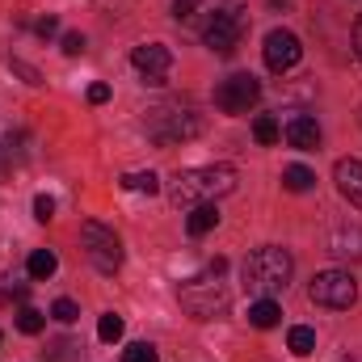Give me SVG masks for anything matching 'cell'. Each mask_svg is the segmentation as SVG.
I'll list each match as a JSON object with an SVG mask.
<instances>
[{
    "instance_id": "1",
    "label": "cell",
    "mask_w": 362,
    "mask_h": 362,
    "mask_svg": "<svg viewBox=\"0 0 362 362\" xmlns=\"http://www.w3.org/2000/svg\"><path fill=\"white\" fill-rule=\"evenodd\" d=\"M291 274H295L291 253L278 249V245H262V249H253V253L245 257V266H240V282H245L249 295H257V299H274L278 291H286Z\"/></svg>"
},
{
    "instance_id": "2",
    "label": "cell",
    "mask_w": 362,
    "mask_h": 362,
    "mask_svg": "<svg viewBox=\"0 0 362 362\" xmlns=\"http://www.w3.org/2000/svg\"><path fill=\"white\" fill-rule=\"evenodd\" d=\"M232 189H236V169L232 165H202V169L177 173L173 185H169V198H173V206H202V202H219Z\"/></svg>"
},
{
    "instance_id": "3",
    "label": "cell",
    "mask_w": 362,
    "mask_h": 362,
    "mask_svg": "<svg viewBox=\"0 0 362 362\" xmlns=\"http://www.w3.org/2000/svg\"><path fill=\"white\" fill-rule=\"evenodd\" d=\"M223 274H228V262L223 257H215L206 274H198V278H189V282H181V308L194 316V320H211V316H219L223 308H228V286H223Z\"/></svg>"
},
{
    "instance_id": "4",
    "label": "cell",
    "mask_w": 362,
    "mask_h": 362,
    "mask_svg": "<svg viewBox=\"0 0 362 362\" xmlns=\"http://www.w3.org/2000/svg\"><path fill=\"white\" fill-rule=\"evenodd\" d=\"M148 135L156 144H185L202 135V118L189 105H156L148 114Z\"/></svg>"
},
{
    "instance_id": "5",
    "label": "cell",
    "mask_w": 362,
    "mask_h": 362,
    "mask_svg": "<svg viewBox=\"0 0 362 362\" xmlns=\"http://www.w3.org/2000/svg\"><path fill=\"white\" fill-rule=\"evenodd\" d=\"M81 245H85V257L93 262L97 274H118V266H122V240H118L114 228H105L97 219L81 223Z\"/></svg>"
},
{
    "instance_id": "6",
    "label": "cell",
    "mask_w": 362,
    "mask_h": 362,
    "mask_svg": "<svg viewBox=\"0 0 362 362\" xmlns=\"http://www.w3.org/2000/svg\"><path fill=\"white\" fill-rule=\"evenodd\" d=\"M308 295H312V303H316V308L346 312V308H354V299H358V282H354L346 270H325V274H316V278H312Z\"/></svg>"
},
{
    "instance_id": "7",
    "label": "cell",
    "mask_w": 362,
    "mask_h": 362,
    "mask_svg": "<svg viewBox=\"0 0 362 362\" xmlns=\"http://www.w3.org/2000/svg\"><path fill=\"white\" fill-rule=\"evenodd\" d=\"M257 101H262V81L249 76V72H236V76L215 85V105L223 114H249Z\"/></svg>"
},
{
    "instance_id": "8",
    "label": "cell",
    "mask_w": 362,
    "mask_h": 362,
    "mask_svg": "<svg viewBox=\"0 0 362 362\" xmlns=\"http://www.w3.org/2000/svg\"><path fill=\"white\" fill-rule=\"evenodd\" d=\"M131 64H135V72L144 76V85L160 89V85L169 81V68H173V51H169L165 42H144V47H135V51H131Z\"/></svg>"
},
{
    "instance_id": "9",
    "label": "cell",
    "mask_w": 362,
    "mask_h": 362,
    "mask_svg": "<svg viewBox=\"0 0 362 362\" xmlns=\"http://www.w3.org/2000/svg\"><path fill=\"white\" fill-rule=\"evenodd\" d=\"M245 25H249V13L245 17H215L202 25V42L215 51V55H232L245 38Z\"/></svg>"
},
{
    "instance_id": "10",
    "label": "cell",
    "mask_w": 362,
    "mask_h": 362,
    "mask_svg": "<svg viewBox=\"0 0 362 362\" xmlns=\"http://www.w3.org/2000/svg\"><path fill=\"white\" fill-rule=\"evenodd\" d=\"M262 55H266V68L282 76V72H291V68L299 64L303 47H299V38H295L291 30H270V34H266V47H262Z\"/></svg>"
},
{
    "instance_id": "11",
    "label": "cell",
    "mask_w": 362,
    "mask_h": 362,
    "mask_svg": "<svg viewBox=\"0 0 362 362\" xmlns=\"http://www.w3.org/2000/svg\"><path fill=\"white\" fill-rule=\"evenodd\" d=\"M282 139H286L291 148H299V152H316V148H320V127H316L312 114H286Z\"/></svg>"
},
{
    "instance_id": "12",
    "label": "cell",
    "mask_w": 362,
    "mask_h": 362,
    "mask_svg": "<svg viewBox=\"0 0 362 362\" xmlns=\"http://www.w3.org/2000/svg\"><path fill=\"white\" fill-rule=\"evenodd\" d=\"M333 181H337L341 198H346L350 206H358V211H362V160H354V156L337 160V169H333Z\"/></svg>"
},
{
    "instance_id": "13",
    "label": "cell",
    "mask_w": 362,
    "mask_h": 362,
    "mask_svg": "<svg viewBox=\"0 0 362 362\" xmlns=\"http://www.w3.org/2000/svg\"><path fill=\"white\" fill-rule=\"evenodd\" d=\"M245 13H249L245 0H198V8H194L198 30H202L206 21H215V17H245Z\"/></svg>"
},
{
    "instance_id": "14",
    "label": "cell",
    "mask_w": 362,
    "mask_h": 362,
    "mask_svg": "<svg viewBox=\"0 0 362 362\" xmlns=\"http://www.w3.org/2000/svg\"><path fill=\"white\" fill-rule=\"evenodd\" d=\"M329 253L333 257H362V228H333L329 232Z\"/></svg>"
},
{
    "instance_id": "15",
    "label": "cell",
    "mask_w": 362,
    "mask_h": 362,
    "mask_svg": "<svg viewBox=\"0 0 362 362\" xmlns=\"http://www.w3.org/2000/svg\"><path fill=\"white\" fill-rule=\"evenodd\" d=\"M215 223H219V206L215 202L189 206V215H185V232L189 236H206V232H215Z\"/></svg>"
},
{
    "instance_id": "16",
    "label": "cell",
    "mask_w": 362,
    "mask_h": 362,
    "mask_svg": "<svg viewBox=\"0 0 362 362\" xmlns=\"http://www.w3.org/2000/svg\"><path fill=\"white\" fill-rule=\"evenodd\" d=\"M278 320H282V308H278L274 299H253V303H249V325H253V329H274Z\"/></svg>"
},
{
    "instance_id": "17",
    "label": "cell",
    "mask_w": 362,
    "mask_h": 362,
    "mask_svg": "<svg viewBox=\"0 0 362 362\" xmlns=\"http://www.w3.org/2000/svg\"><path fill=\"white\" fill-rule=\"evenodd\" d=\"M25 270H30L34 282H47L51 274L59 270V257H55L51 249H34V253H30V262H25Z\"/></svg>"
},
{
    "instance_id": "18",
    "label": "cell",
    "mask_w": 362,
    "mask_h": 362,
    "mask_svg": "<svg viewBox=\"0 0 362 362\" xmlns=\"http://www.w3.org/2000/svg\"><path fill=\"white\" fill-rule=\"evenodd\" d=\"M286 350H291V354H299V358H308V354L316 350V329H308V325H295V329L286 333Z\"/></svg>"
},
{
    "instance_id": "19",
    "label": "cell",
    "mask_w": 362,
    "mask_h": 362,
    "mask_svg": "<svg viewBox=\"0 0 362 362\" xmlns=\"http://www.w3.org/2000/svg\"><path fill=\"white\" fill-rule=\"evenodd\" d=\"M278 135H282V127H278V118H274V114H257V118H253V139H257L262 148L278 144Z\"/></svg>"
},
{
    "instance_id": "20",
    "label": "cell",
    "mask_w": 362,
    "mask_h": 362,
    "mask_svg": "<svg viewBox=\"0 0 362 362\" xmlns=\"http://www.w3.org/2000/svg\"><path fill=\"white\" fill-rule=\"evenodd\" d=\"M282 185H286L291 194H308V189L316 185V173H312V169H303V165H291V169L282 173Z\"/></svg>"
},
{
    "instance_id": "21",
    "label": "cell",
    "mask_w": 362,
    "mask_h": 362,
    "mask_svg": "<svg viewBox=\"0 0 362 362\" xmlns=\"http://www.w3.org/2000/svg\"><path fill=\"white\" fill-rule=\"evenodd\" d=\"M17 329H21L25 337H38V333L47 329V316H42L38 308H21V312H17Z\"/></svg>"
},
{
    "instance_id": "22",
    "label": "cell",
    "mask_w": 362,
    "mask_h": 362,
    "mask_svg": "<svg viewBox=\"0 0 362 362\" xmlns=\"http://www.w3.org/2000/svg\"><path fill=\"white\" fill-rule=\"evenodd\" d=\"M97 337H101L105 346L122 341V316H118V312H105V316L97 320Z\"/></svg>"
},
{
    "instance_id": "23",
    "label": "cell",
    "mask_w": 362,
    "mask_h": 362,
    "mask_svg": "<svg viewBox=\"0 0 362 362\" xmlns=\"http://www.w3.org/2000/svg\"><path fill=\"white\" fill-rule=\"evenodd\" d=\"M122 189H135V194H156L160 189V177L148 169V173H127L122 177Z\"/></svg>"
},
{
    "instance_id": "24",
    "label": "cell",
    "mask_w": 362,
    "mask_h": 362,
    "mask_svg": "<svg viewBox=\"0 0 362 362\" xmlns=\"http://www.w3.org/2000/svg\"><path fill=\"white\" fill-rule=\"evenodd\" d=\"M51 316H55L59 325H72V320L81 316V308H76L72 299H55V303H51Z\"/></svg>"
},
{
    "instance_id": "25",
    "label": "cell",
    "mask_w": 362,
    "mask_h": 362,
    "mask_svg": "<svg viewBox=\"0 0 362 362\" xmlns=\"http://www.w3.org/2000/svg\"><path fill=\"white\" fill-rule=\"evenodd\" d=\"M122 362H156V350H152L148 341H135V346L122 350Z\"/></svg>"
},
{
    "instance_id": "26",
    "label": "cell",
    "mask_w": 362,
    "mask_h": 362,
    "mask_svg": "<svg viewBox=\"0 0 362 362\" xmlns=\"http://www.w3.org/2000/svg\"><path fill=\"white\" fill-rule=\"evenodd\" d=\"M34 219H38V223H47V219H55V198H47V194H38V198H34Z\"/></svg>"
},
{
    "instance_id": "27",
    "label": "cell",
    "mask_w": 362,
    "mask_h": 362,
    "mask_svg": "<svg viewBox=\"0 0 362 362\" xmlns=\"http://www.w3.org/2000/svg\"><path fill=\"white\" fill-rule=\"evenodd\" d=\"M194 8H198V0H173V17H177V21H189Z\"/></svg>"
},
{
    "instance_id": "28",
    "label": "cell",
    "mask_w": 362,
    "mask_h": 362,
    "mask_svg": "<svg viewBox=\"0 0 362 362\" xmlns=\"http://www.w3.org/2000/svg\"><path fill=\"white\" fill-rule=\"evenodd\" d=\"M85 51V34H64V55H81Z\"/></svg>"
},
{
    "instance_id": "29",
    "label": "cell",
    "mask_w": 362,
    "mask_h": 362,
    "mask_svg": "<svg viewBox=\"0 0 362 362\" xmlns=\"http://www.w3.org/2000/svg\"><path fill=\"white\" fill-rule=\"evenodd\" d=\"M34 30H38V38H55V34H59V21H55V17H42Z\"/></svg>"
},
{
    "instance_id": "30",
    "label": "cell",
    "mask_w": 362,
    "mask_h": 362,
    "mask_svg": "<svg viewBox=\"0 0 362 362\" xmlns=\"http://www.w3.org/2000/svg\"><path fill=\"white\" fill-rule=\"evenodd\" d=\"M13 72H21V76H25V85H42V76H38L30 64H21V59H13Z\"/></svg>"
},
{
    "instance_id": "31",
    "label": "cell",
    "mask_w": 362,
    "mask_h": 362,
    "mask_svg": "<svg viewBox=\"0 0 362 362\" xmlns=\"http://www.w3.org/2000/svg\"><path fill=\"white\" fill-rule=\"evenodd\" d=\"M89 101L93 105H105L110 101V85H89Z\"/></svg>"
},
{
    "instance_id": "32",
    "label": "cell",
    "mask_w": 362,
    "mask_h": 362,
    "mask_svg": "<svg viewBox=\"0 0 362 362\" xmlns=\"http://www.w3.org/2000/svg\"><path fill=\"white\" fill-rule=\"evenodd\" d=\"M354 55L362 59V13H358V21H354Z\"/></svg>"
}]
</instances>
